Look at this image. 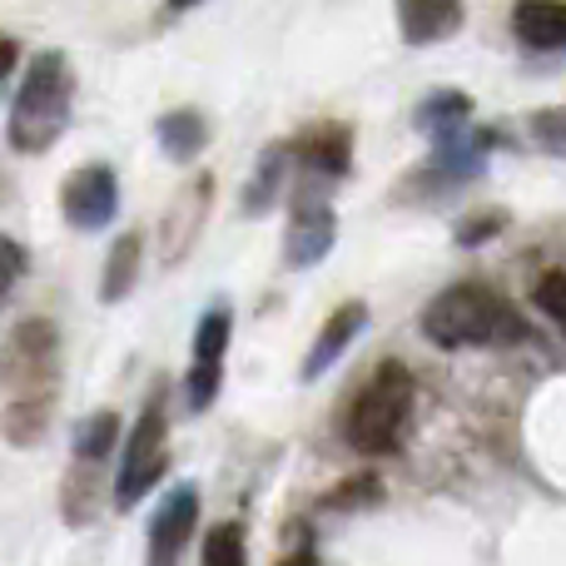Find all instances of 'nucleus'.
<instances>
[{"label":"nucleus","instance_id":"1","mask_svg":"<svg viewBox=\"0 0 566 566\" xmlns=\"http://www.w3.org/2000/svg\"><path fill=\"white\" fill-rule=\"evenodd\" d=\"M422 333L438 348H468V343H512L522 333V318L507 308L497 289L488 283H458L422 313Z\"/></svg>","mask_w":566,"mask_h":566},{"label":"nucleus","instance_id":"2","mask_svg":"<svg viewBox=\"0 0 566 566\" xmlns=\"http://www.w3.org/2000/svg\"><path fill=\"white\" fill-rule=\"evenodd\" d=\"M412 398H418V382H412V373L402 368V363H382L378 373H373V382L358 392V402H353L348 412V442L358 452H368V458H382V452H392L402 442V428H408L412 418Z\"/></svg>","mask_w":566,"mask_h":566},{"label":"nucleus","instance_id":"3","mask_svg":"<svg viewBox=\"0 0 566 566\" xmlns=\"http://www.w3.org/2000/svg\"><path fill=\"white\" fill-rule=\"evenodd\" d=\"M65 119H70V70L65 55L45 50V55L30 60L25 85H20L15 109H10V145L35 155L65 129Z\"/></svg>","mask_w":566,"mask_h":566},{"label":"nucleus","instance_id":"4","mask_svg":"<svg viewBox=\"0 0 566 566\" xmlns=\"http://www.w3.org/2000/svg\"><path fill=\"white\" fill-rule=\"evenodd\" d=\"M165 392L149 398V408L139 412L135 432L125 442V462H119V482H115V502L119 507H135L159 478H165Z\"/></svg>","mask_w":566,"mask_h":566},{"label":"nucleus","instance_id":"5","mask_svg":"<svg viewBox=\"0 0 566 566\" xmlns=\"http://www.w3.org/2000/svg\"><path fill=\"white\" fill-rule=\"evenodd\" d=\"M115 209H119V189H115V175H109L105 165L70 175V185H65V219L75 229L109 224V219H115Z\"/></svg>","mask_w":566,"mask_h":566},{"label":"nucleus","instance_id":"6","mask_svg":"<svg viewBox=\"0 0 566 566\" xmlns=\"http://www.w3.org/2000/svg\"><path fill=\"white\" fill-rule=\"evenodd\" d=\"M195 522H199V492L195 488H179L175 497L159 507L155 527H149V566H179Z\"/></svg>","mask_w":566,"mask_h":566},{"label":"nucleus","instance_id":"7","mask_svg":"<svg viewBox=\"0 0 566 566\" xmlns=\"http://www.w3.org/2000/svg\"><path fill=\"white\" fill-rule=\"evenodd\" d=\"M363 323H368V308L363 303H348V308H338L328 323H323V333H318V343H313V353H308V363H303V378H323V373L333 368V363L348 353V343L363 333Z\"/></svg>","mask_w":566,"mask_h":566},{"label":"nucleus","instance_id":"8","mask_svg":"<svg viewBox=\"0 0 566 566\" xmlns=\"http://www.w3.org/2000/svg\"><path fill=\"white\" fill-rule=\"evenodd\" d=\"M462 25V0H402V40L432 45Z\"/></svg>","mask_w":566,"mask_h":566},{"label":"nucleus","instance_id":"9","mask_svg":"<svg viewBox=\"0 0 566 566\" xmlns=\"http://www.w3.org/2000/svg\"><path fill=\"white\" fill-rule=\"evenodd\" d=\"M333 214L328 209H303V214H293V224H289V264L293 269H308V264H318L323 254H328V244H333Z\"/></svg>","mask_w":566,"mask_h":566},{"label":"nucleus","instance_id":"10","mask_svg":"<svg viewBox=\"0 0 566 566\" xmlns=\"http://www.w3.org/2000/svg\"><path fill=\"white\" fill-rule=\"evenodd\" d=\"M517 35L532 50H557L566 40V10L557 0H522L517 6Z\"/></svg>","mask_w":566,"mask_h":566},{"label":"nucleus","instance_id":"11","mask_svg":"<svg viewBox=\"0 0 566 566\" xmlns=\"http://www.w3.org/2000/svg\"><path fill=\"white\" fill-rule=\"evenodd\" d=\"M159 139H165V155L169 159H195L205 149V119L195 109H179V115H165L159 119Z\"/></svg>","mask_w":566,"mask_h":566},{"label":"nucleus","instance_id":"12","mask_svg":"<svg viewBox=\"0 0 566 566\" xmlns=\"http://www.w3.org/2000/svg\"><path fill=\"white\" fill-rule=\"evenodd\" d=\"M135 264H139V239L125 234L115 249H109V274H105V303H119L125 289L135 283Z\"/></svg>","mask_w":566,"mask_h":566},{"label":"nucleus","instance_id":"13","mask_svg":"<svg viewBox=\"0 0 566 566\" xmlns=\"http://www.w3.org/2000/svg\"><path fill=\"white\" fill-rule=\"evenodd\" d=\"M229 328H234V318H229V308H209L205 323H199V338H195V358L205 363H219L229 348Z\"/></svg>","mask_w":566,"mask_h":566},{"label":"nucleus","instance_id":"14","mask_svg":"<svg viewBox=\"0 0 566 566\" xmlns=\"http://www.w3.org/2000/svg\"><path fill=\"white\" fill-rule=\"evenodd\" d=\"M115 428H119L115 412H99L95 422H85V428H80V442H75V458L99 462L109 452V442H115Z\"/></svg>","mask_w":566,"mask_h":566},{"label":"nucleus","instance_id":"15","mask_svg":"<svg viewBox=\"0 0 566 566\" xmlns=\"http://www.w3.org/2000/svg\"><path fill=\"white\" fill-rule=\"evenodd\" d=\"M205 566H244V532H239L234 522H229V527H219L214 537H209Z\"/></svg>","mask_w":566,"mask_h":566},{"label":"nucleus","instance_id":"16","mask_svg":"<svg viewBox=\"0 0 566 566\" xmlns=\"http://www.w3.org/2000/svg\"><path fill=\"white\" fill-rule=\"evenodd\" d=\"M219 392V363L195 358V373H189V408H209Z\"/></svg>","mask_w":566,"mask_h":566},{"label":"nucleus","instance_id":"17","mask_svg":"<svg viewBox=\"0 0 566 566\" xmlns=\"http://www.w3.org/2000/svg\"><path fill=\"white\" fill-rule=\"evenodd\" d=\"M20 274H25V254H20V244H15V239H6V234H0V303H6L10 283H15Z\"/></svg>","mask_w":566,"mask_h":566},{"label":"nucleus","instance_id":"18","mask_svg":"<svg viewBox=\"0 0 566 566\" xmlns=\"http://www.w3.org/2000/svg\"><path fill=\"white\" fill-rule=\"evenodd\" d=\"M308 159L318 169H343V165H348V139H343V135H323V145H308Z\"/></svg>","mask_w":566,"mask_h":566},{"label":"nucleus","instance_id":"19","mask_svg":"<svg viewBox=\"0 0 566 566\" xmlns=\"http://www.w3.org/2000/svg\"><path fill=\"white\" fill-rule=\"evenodd\" d=\"M562 289H566V279H562V274H547V279H542V289H537V308L547 313V318H562V308H566V303H562Z\"/></svg>","mask_w":566,"mask_h":566},{"label":"nucleus","instance_id":"20","mask_svg":"<svg viewBox=\"0 0 566 566\" xmlns=\"http://www.w3.org/2000/svg\"><path fill=\"white\" fill-rule=\"evenodd\" d=\"M497 229H502V219H497V214H482L478 224H468V229H462V244H482V239H488V234H497Z\"/></svg>","mask_w":566,"mask_h":566},{"label":"nucleus","instance_id":"21","mask_svg":"<svg viewBox=\"0 0 566 566\" xmlns=\"http://www.w3.org/2000/svg\"><path fill=\"white\" fill-rule=\"evenodd\" d=\"M15 70V40H0V80Z\"/></svg>","mask_w":566,"mask_h":566},{"label":"nucleus","instance_id":"22","mask_svg":"<svg viewBox=\"0 0 566 566\" xmlns=\"http://www.w3.org/2000/svg\"><path fill=\"white\" fill-rule=\"evenodd\" d=\"M283 566H318V562H313V557H308V552H298V557H289V562H283Z\"/></svg>","mask_w":566,"mask_h":566},{"label":"nucleus","instance_id":"23","mask_svg":"<svg viewBox=\"0 0 566 566\" xmlns=\"http://www.w3.org/2000/svg\"><path fill=\"white\" fill-rule=\"evenodd\" d=\"M169 6H175V10H189V6H199V0H169Z\"/></svg>","mask_w":566,"mask_h":566}]
</instances>
